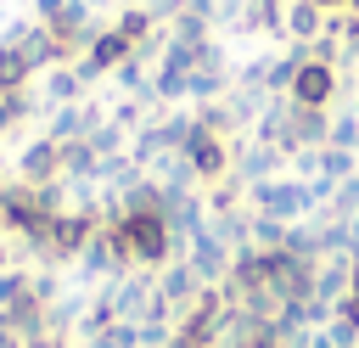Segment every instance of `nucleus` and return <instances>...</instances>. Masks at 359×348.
I'll use <instances>...</instances> for the list:
<instances>
[{
  "label": "nucleus",
  "instance_id": "nucleus-1",
  "mask_svg": "<svg viewBox=\"0 0 359 348\" xmlns=\"http://www.w3.org/2000/svg\"><path fill=\"white\" fill-rule=\"evenodd\" d=\"M107 230H112V241H118V253H123L129 269H163L168 258H180L163 213H118Z\"/></svg>",
  "mask_w": 359,
  "mask_h": 348
},
{
  "label": "nucleus",
  "instance_id": "nucleus-2",
  "mask_svg": "<svg viewBox=\"0 0 359 348\" xmlns=\"http://www.w3.org/2000/svg\"><path fill=\"white\" fill-rule=\"evenodd\" d=\"M247 208H252V213H264V219H280V225H303V219H314V213H320V202H314L309 180H297L292 168H286V174H275V180L247 185Z\"/></svg>",
  "mask_w": 359,
  "mask_h": 348
},
{
  "label": "nucleus",
  "instance_id": "nucleus-3",
  "mask_svg": "<svg viewBox=\"0 0 359 348\" xmlns=\"http://www.w3.org/2000/svg\"><path fill=\"white\" fill-rule=\"evenodd\" d=\"M230 135H219V129H208L202 118H196V129H191V140L180 146L185 152V163H191V174H196V185H219V180H230Z\"/></svg>",
  "mask_w": 359,
  "mask_h": 348
},
{
  "label": "nucleus",
  "instance_id": "nucleus-4",
  "mask_svg": "<svg viewBox=\"0 0 359 348\" xmlns=\"http://www.w3.org/2000/svg\"><path fill=\"white\" fill-rule=\"evenodd\" d=\"M230 174H236L241 185L275 180V174H286V152L269 146V140H258V135H236V146H230Z\"/></svg>",
  "mask_w": 359,
  "mask_h": 348
},
{
  "label": "nucleus",
  "instance_id": "nucleus-5",
  "mask_svg": "<svg viewBox=\"0 0 359 348\" xmlns=\"http://www.w3.org/2000/svg\"><path fill=\"white\" fill-rule=\"evenodd\" d=\"M11 180H22V185H56V180H67L62 140H50V135L28 140V146L17 152V163H11Z\"/></svg>",
  "mask_w": 359,
  "mask_h": 348
},
{
  "label": "nucleus",
  "instance_id": "nucleus-6",
  "mask_svg": "<svg viewBox=\"0 0 359 348\" xmlns=\"http://www.w3.org/2000/svg\"><path fill=\"white\" fill-rule=\"evenodd\" d=\"M297 107H314V112H331L337 107V95H342V73L331 67V62H303L297 67V79H292V90H286Z\"/></svg>",
  "mask_w": 359,
  "mask_h": 348
},
{
  "label": "nucleus",
  "instance_id": "nucleus-7",
  "mask_svg": "<svg viewBox=\"0 0 359 348\" xmlns=\"http://www.w3.org/2000/svg\"><path fill=\"white\" fill-rule=\"evenodd\" d=\"M180 258H185V264L202 275V286H219V281L230 275V264H236V247H230V241L213 230V219H208V230H202V236H196V241H191Z\"/></svg>",
  "mask_w": 359,
  "mask_h": 348
},
{
  "label": "nucleus",
  "instance_id": "nucleus-8",
  "mask_svg": "<svg viewBox=\"0 0 359 348\" xmlns=\"http://www.w3.org/2000/svg\"><path fill=\"white\" fill-rule=\"evenodd\" d=\"M202 292H208V286H202V275H196L185 258H168V264L157 269V297L174 309V320H180V314H185V309H191Z\"/></svg>",
  "mask_w": 359,
  "mask_h": 348
},
{
  "label": "nucleus",
  "instance_id": "nucleus-9",
  "mask_svg": "<svg viewBox=\"0 0 359 348\" xmlns=\"http://www.w3.org/2000/svg\"><path fill=\"white\" fill-rule=\"evenodd\" d=\"M325 6H314V0H286V28H280V39L286 45H314L320 34H325Z\"/></svg>",
  "mask_w": 359,
  "mask_h": 348
},
{
  "label": "nucleus",
  "instance_id": "nucleus-10",
  "mask_svg": "<svg viewBox=\"0 0 359 348\" xmlns=\"http://www.w3.org/2000/svg\"><path fill=\"white\" fill-rule=\"evenodd\" d=\"M84 79H79V67L73 62H62V67H50L45 73V107H67V101H84Z\"/></svg>",
  "mask_w": 359,
  "mask_h": 348
},
{
  "label": "nucleus",
  "instance_id": "nucleus-11",
  "mask_svg": "<svg viewBox=\"0 0 359 348\" xmlns=\"http://www.w3.org/2000/svg\"><path fill=\"white\" fill-rule=\"evenodd\" d=\"M17 303H28V264L0 269V314H6V309H17Z\"/></svg>",
  "mask_w": 359,
  "mask_h": 348
},
{
  "label": "nucleus",
  "instance_id": "nucleus-12",
  "mask_svg": "<svg viewBox=\"0 0 359 348\" xmlns=\"http://www.w3.org/2000/svg\"><path fill=\"white\" fill-rule=\"evenodd\" d=\"M314 6H325V11H348L353 0H314Z\"/></svg>",
  "mask_w": 359,
  "mask_h": 348
},
{
  "label": "nucleus",
  "instance_id": "nucleus-13",
  "mask_svg": "<svg viewBox=\"0 0 359 348\" xmlns=\"http://www.w3.org/2000/svg\"><path fill=\"white\" fill-rule=\"evenodd\" d=\"M219 6H241V0H219Z\"/></svg>",
  "mask_w": 359,
  "mask_h": 348
},
{
  "label": "nucleus",
  "instance_id": "nucleus-14",
  "mask_svg": "<svg viewBox=\"0 0 359 348\" xmlns=\"http://www.w3.org/2000/svg\"><path fill=\"white\" fill-rule=\"evenodd\" d=\"M0 6H6V0H0Z\"/></svg>",
  "mask_w": 359,
  "mask_h": 348
}]
</instances>
